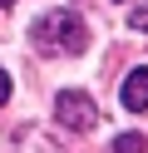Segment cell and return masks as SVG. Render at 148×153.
Listing matches in <instances>:
<instances>
[{"label": "cell", "mask_w": 148, "mask_h": 153, "mask_svg": "<svg viewBox=\"0 0 148 153\" xmlns=\"http://www.w3.org/2000/svg\"><path fill=\"white\" fill-rule=\"evenodd\" d=\"M5 5H15V0H0V10H5Z\"/></svg>", "instance_id": "obj_6"}, {"label": "cell", "mask_w": 148, "mask_h": 153, "mask_svg": "<svg viewBox=\"0 0 148 153\" xmlns=\"http://www.w3.org/2000/svg\"><path fill=\"white\" fill-rule=\"evenodd\" d=\"M143 148H148L143 133H118V138H114V153H143Z\"/></svg>", "instance_id": "obj_4"}, {"label": "cell", "mask_w": 148, "mask_h": 153, "mask_svg": "<svg viewBox=\"0 0 148 153\" xmlns=\"http://www.w3.org/2000/svg\"><path fill=\"white\" fill-rule=\"evenodd\" d=\"M118 99H123V109H128V114H148V64H138V69L123 79Z\"/></svg>", "instance_id": "obj_3"}, {"label": "cell", "mask_w": 148, "mask_h": 153, "mask_svg": "<svg viewBox=\"0 0 148 153\" xmlns=\"http://www.w3.org/2000/svg\"><path fill=\"white\" fill-rule=\"evenodd\" d=\"M54 119L64 123V128H74V133H89L99 123V104L89 99V94H79V89H64L54 99Z\"/></svg>", "instance_id": "obj_2"}, {"label": "cell", "mask_w": 148, "mask_h": 153, "mask_svg": "<svg viewBox=\"0 0 148 153\" xmlns=\"http://www.w3.org/2000/svg\"><path fill=\"white\" fill-rule=\"evenodd\" d=\"M30 45H35L39 54H79L89 45V30H84V20H79L74 10H49V15H39L35 25H30Z\"/></svg>", "instance_id": "obj_1"}, {"label": "cell", "mask_w": 148, "mask_h": 153, "mask_svg": "<svg viewBox=\"0 0 148 153\" xmlns=\"http://www.w3.org/2000/svg\"><path fill=\"white\" fill-rule=\"evenodd\" d=\"M5 99H10V74L0 69V109H5Z\"/></svg>", "instance_id": "obj_5"}]
</instances>
